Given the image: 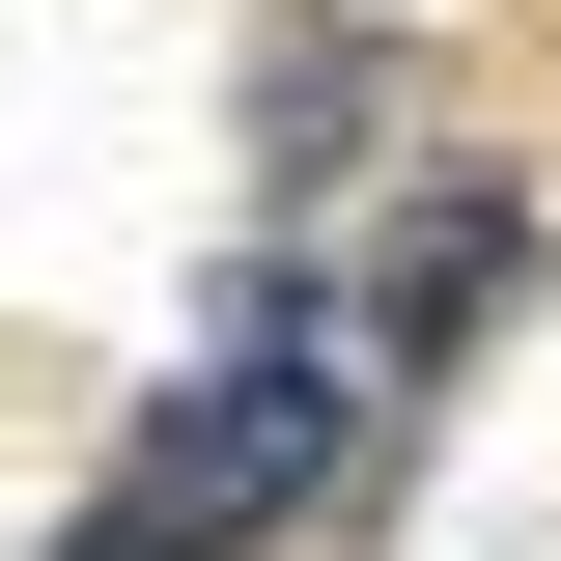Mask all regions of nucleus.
<instances>
[{
    "mask_svg": "<svg viewBox=\"0 0 561 561\" xmlns=\"http://www.w3.org/2000/svg\"><path fill=\"white\" fill-rule=\"evenodd\" d=\"M337 421H365V337H309V309H253V337H225V365H197V393L140 421V478H113V505H84V534H57V561H253V534H280V505L337 478Z\"/></svg>",
    "mask_w": 561,
    "mask_h": 561,
    "instance_id": "obj_1",
    "label": "nucleus"
}]
</instances>
